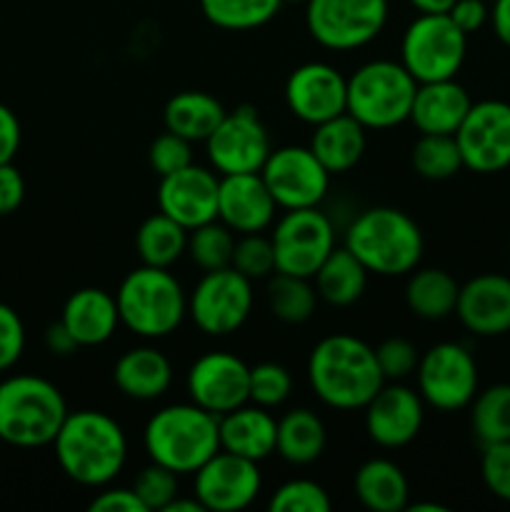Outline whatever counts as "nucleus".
<instances>
[{
    "mask_svg": "<svg viewBox=\"0 0 510 512\" xmlns=\"http://www.w3.org/2000/svg\"><path fill=\"white\" fill-rule=\"evenodd\" d=\"M308 383L320 403L333 410H363L385 385L375 348L355 335L318 340L308 358Z\"/></svg>",
    "mask_w": 510,
    "mask_h": 512,
    "instance_id": "nucleus-1",
    "label": "nucleus"
},
{
    "mask_svg": "<svg viewBox=\"0 0 510 512\" xmlns=\"http://www.w3.org/2000/svg\"><path fill=\"white\" fill-rule=\"evenodd\" d=\"M55 460L73 483L103 488L113 483L128 460V438L115 418L100 410L68 413L53 440Z\"/></svg>",
    "mask_w": 510,
    "mask_h": 512,
    "instance_id": "nucleus-2",
    "label": "nucleus"
},
{
    "mask_svg": "<svg viewBox=\"0 0 510 512\" xmlns=\"http://www.w3.org/2000/svg\"><path fill=\"white\" fill-rule=\"evenodd\" d=\"M345 248L368 268V273L398 278L418 268L425 240L408 213L378 205L355 215L345 230Z\"/></svg>",
    "mask_w": 510,
    "mask_h": 512,
    "instance_id": "nucleus-3",
    "label": "nucleus"
},
{
    "mask_svg": "<svg viewBox=\"0 0 510 512\" xmlns=\"http://www.w3.org/2000/svg\"><path fill=\"white\" fill-rule=\"evenodd\" d=\"M143 445L153 463L178 475L195 473L220 450L218 415L195 403L165 405L145 423Z\"/></svg>",
    "mask_w": 510,
    "mask_h": 512,
    "instance_id": "nucleus-4",
    "label": "nucleus"
},
{
    "mask_svg": "<svg viewBox=\"0 0 510 512\" xmlns=\"http://www.w3.org/2000/svg\"><path fill=\"white\" fill-rule=\"evenodd\" d=\"M120 325L138 338L158 340L183 325L188 315V295L170 268L140 265L130 270L115 293Z\"/></svg>",
    "mask_w": 510,
    "mask_h": 512,
    "instance_id": "nucleus-5",
    "label": "nucleus"
},
{
    "mask_svg": "<svg viewBox=\"0 0 510 512\" xmlns=\"http://www.w3.org/2000/svg\"><path fill=\"white\" fill-rule=\"evenodd\" d=\"M68 413L63 393L50 380L38 375H13L0 383V438L5 445H53Z\"/></svg>",
    "mask_w": 510,
    "mask_h": 512,
    "instance_id": "nucleus-6",
    "label": "nucleus"
},
{
    "mask_svg": "<svg viewBox=\"0 0 510 512\" xmlns=\"http://www.w3.org/2000/svg\"><path fill=\"white\" fill-rule=\"evenodd\" d=\"M418 80L395 60H370L348 78V113L365 130H388L410 118Z\"/></svg>",
    "mask_w": 510,
    "mask_h": 512,
    "instance_id": "nucleus-7",
    "label": "nucleus"
},
{
    "mask_svg": "<svg viewBox=\"0 0 510 512\" xmlns=\"http://www.w3.org/2000/svg\"><path fill=\"white\" fill-rule=\"evenodd\" d=\"M468 53V35L448 13H420L410 20L400 40V63L418 83L458 75Z\"/></svg>",
    "mask_w": 510,
    "mask_h": 512,
    "instance_id": "nucleus-8",
    "label": "nucleus"
},
{
    "mask_svg": "<svg viewBox=\"0 0 510 512\" xmlns=\"http://www.w3.org/2000/svg\"><path fill=\"white\" fill-rule=\"evenodd\" d=\"M388 23V0H305L310 38L335 53L373 43Z\"/></svg>",
    "mask_w": 510,
    "mask_h": 512,
    "instance_id": "nucleus-9",
    "label": "nucleus"
},
{
    "mask_svg": "<svg viewBox=\"0 0 510 512\" xmlns=\"http://www.w3.org/2000/svg\"><path fill=\"white\" fill-rule=\"evenodd\" d=\"M253 310V280L230 265L210 270L188 295V315L200 333L223 338L245 325Z\"/></svg>",
    "mask_w": 510,
    "mask_h": 512,
    "instance_id": "nucleus-10",
    "label": "nucleus"
},
{
    "mask_svg": "<svg viewBox=\"0 0 510 512\" xmlns=\"http://www.w3.org/2000/svg\"><path fill=\"white\" fill-rule=\"evenodd\" d=\"M415 375L420 398L443 413L468 408L478 393V363L460 343H438L425 350Z\"/></svg>",
    "mask_w": 510,
    "mask_h": 512,
    "instance_id": "nucleus-11",
    "label": "nucleus"
},
{
    "mask_svg": "<svg viewBox=\"0 0 510 512\" xmlns=\"http://www.w3.org/2000/svg\"><path fill=\"white\" fill-rule=\"evenodd\" d=\"M270 240L278 273L313 280L323 260L333 253L335 228L318 208L285 210L283 218L275 223Z\"/></svg>",
    "mask_w": 510,
    "mask_h": 512,
    "instance_id": "nucleus-12",
    "label": "nucleus"
},
{
    "mask_svg": "<svg viewBox=\"0 0 510 512\" xmlns=\"http://www.w3.org/2000/svg\"><path fill=\"white\" fill-rule=\"evenodd\" d=\"M260 178L283 210L318 208L330 188L328 168L315 158L310 145H285L270 150L268 160L260 168Z\"/></svg>",
    "mask_w": 510,
    "mask_h": 512,
    "instance_id": "nucleus-13",
    "label": "nucleus"
},
{
    "mask_svg": "<svg viewBox=\"0 0 510 512\" xmlns=\"http://www.w3.org/2000/svg\"><path fill=\"white\" fill-rule=\"evenodd\" d=\"M270 150L268 128L253 105H240L225 113L223 123L205 140L210 168L218 175L260 173Z\"/></svg>",
    "mask_w": 510,
    "mask_h": 512,
    "instance_id": "nucleus-14",
    "label": "nucleus"
},
{
    "mask_svg": "<svg viewBox=\"0 0 510 512\" xmlns=\"http://www.w3.org/2000/svg\"><path fill=\"white\" fill-rule=\"evenodd\" d=\"M463 168L473 173H500L510 168V103L480 100L455 130Z\"/></svg>",
    "mask_w": 510,
    "mask_h": 512,
    "instance_id": "nucleus-15",
    "label": "nucleus"
},
{
    "mask_svg": "<svg viewBox=\"0 0 510 512\" xmlns=\"http://www.w3.org/2000/svg\"><path fill=\"white\" fill-rule=\"evenodd\" d=\"M193 475V495L205 510L213 512H238L250 508L263 488L258 463L225 453V450H218Z\"/></svg>",
    "mask_w": 510,
    "mask_h": 512,
    "instance_id": "nucleus-16",
    "label": "nucleus"
},
{
    "mask_svg": "<svg viewBox=\"0 0 510 512\" xmlns=\"http://www.w3.org/2000/svg\"><path fill=\"white\" fill-rule=\"evenodd\" d=\"M185 385L190 403L220 418L250 403V365L233 353L210 350L190 365Z\"/></svg>",
    "mask_w": 510,
    "mask_h": 512,
    "instance_id": "nucleus-17",
    "label": "nucleus"
},
{
    "mask_svg": "<svg viewBox=\"0 0 510 512\" xmlns=\"http://www.w3.org/2000/svg\"><path fill=\"white\" fill-rule=\"evenodd\" d=\"M285 105L298 120L320 125L348 113V78L330 63H303L285 80Z\"/></svg>",
    "mask_w": 510,
    "mask_h": 512,
    "instance_id": "nucleus-18",
    "label": "nucleus"
},
{
    "mask_svg": "<svg viewBox=\"0 0 510 512\" xmlns=\"http://www.w3.org/2000/svg\"><path fill=\"white\" fill-rule=\"evenodd\" d=\"M365 433L385 450L405 448L418 438L425 420V400L408 385L385 383L365 405Z\"/></svg>",
    "mask_w": 510,
    "mask_h": 512,
    "instance_id": "nucleus-19",
    "label": "nucleus"
},
{
    "mask_svg": "<svg viewBox=\"0 0 510 512\" xmlns=\"http://www.w3.org/2000/svg\"><path fill=\"white\" fill-rule=\"evenodd\" d=\"M218 188L220 178L215 170L193 163L160 178L158 208L190 233L210 220H218Z\"/></svg>",
    "mask_w": 510,
    "mask_h": 512,
    "instance_id": "nucleus-20",
    "label": "nucleus"
},
{
    "mask_svg": "<svg viewBox=\"0 0 510 512\" xmlns=\"http://www.w3.org/2000/svg\"><path fill=\"white\" fill-rule=\"evenodd\" d=\"M278 203L260 173L220 175L218 220L233 233H263L273 225Z\"/></svg>",
    "mask_w": 510,
    "mask_h": 512,
    "instance_id": "nucleus-21",
    "label": "nucleus"
},
{
    "mask_svg": "<svg viewBox=\"0 0 510 512\" xmlns=\"http://www.w3.org/2000/svg\"><path fill=\"white\" fill-rule=\"evenodd\" d=\"M460 325L478 338H498L510 333V278L483 273L460 285L455 305Z\"/></svg>",
    "mask_w": 510,
    "mask_h": 512,
    "instance_id": "nucleus-22",
    "label": "nucleus"
},
{
    "mask_svg": "<svg viewBox=\"0 0 510 512\" xmlns=\"http://www.w3.org/2000/svg\"><path fill=\"white\" fill-rule=\"evenodd\" d=\"M470 105L468 90L455 78L418 83L408 120L420 135H455Z\"/></svg>",
    "mask_w": 510,
    "mask_h": 512,
    "instance_id": "nucleus-23",
    "label": "nucleus"
},
{
    "mask_svg": "<svg viewBox=\"0 0 510 512\" xmlns=\"http://www.w3.org/2000/svg\"><path fill=\"white\" fill-rule=\"evenodd\" d=\"M60 320L80 348H95L108 343L118 330V303L103 288H80L65 300Z\"/></svg>",
    "mask_w": 510,
    "mask_h": 512,
    "instance_id": "nucleus-24",
    "label": "nucleus"
},
{
    "mask_svg": "<svg viewBox=\"0 0 510 512\" xmlns=\"http://www.w3.org/2000/svg\"><path fill=\"white\" fill-rule=\"evenodd\" d=\"M220 450L240 455L260 463L275 453L278 438V420L268 413V408L245 403L240 408L218 418Z\"/></svg>",
    "mask_w": 510,
    "mask_h": 512,
    "instance_id": "nucleus-25",
    "label": "nucleus"
},
{
    "mask_svg": "<svg viewBox=\"0 0 510 512\" xmlns=\"http://www.w3.org/2000/svg\"><path fill=\"white\" fill-rule=\"evenodd\" d=\"M113 383L125 398L148 403L168 393L173 383V365L163 350L153 345H140V348L125 350L115 360Z\"/></svg>",
    "mask_w": 510,
    "mask_h": 512,
    "instance_id": "nucleus-26",
    "label": "nucleus"
},
{
    "mask_svg": "<svg viewBox=\"0 0 510 512\" xmlns=\"http://www.w3.org/2000/svg\"><path fill=\"white\" fill-rule=\"evenodd\" d=\"M365 145H368L365 128L350 113L335 115L315 125V133L310 138V150L328 168L330 175L353 170L363 160Z\"/></svg>",
    "mask_w": 510,
    "mask_h": 512,
    "instance_id": "nucleus-27",
    "label": "nucleus"
},
{
    "mask_svg": "<svg viewBox=\"0 0 510 512\" xmlns=\"http://www.w3.org/2000/svg\"><path fill=\"white\" fill-rule=\"evenodd\" d=\"M353 490L360 505L373 512H400L410 505L408 478L388 458H373L360 465Z\"/></svg>",
    "mask_w": 510,
    "mask_h": 512,
    "instance_id": "nucleus-28",
    "label": "nucleus"
},
{
    "mask_svg": "<svg viewBox=\"0 0 510 512\" xmlns=\"http://www.w3.org/2000/svg\"><path fill=\"white\" fill-rule=\"evenodd\" d=\"M225 113L228 110L215 95L205 93V90H183L165 103L163 120L165 130L170 133L180 135L190 143H205L223 123Z\"/></svg>",
    "mask_w": 510,
    "mask_h": 512,
    "instance_id": "nucleus-29",
    "label": "nucleus"
},
{
    "mask_svg": "<svg viewBox=\"0 0 510 512\" xmlns=\"http://www.w3.org/2000/svg\"><path fill=\"white\" fill-rule=\"evenodd\" d=\"M460 283L443 268H415L405 285V305L420 320H445L455 313Z\"/></svg>",
    "mask_w": 510,
    "mask_h": 512,
    "instance_id": "nucleus-30",
    "label": "nucleus"
},
{
    "mask_svg": "<svg viewBox=\"0 0 510 512\" xmlns=\"http://www.w3.org/2000/svg\"><path fill=\"white\" fill-rule=\"evenodd\" d=\"M368 268L348 248H333L313 275L318 298L333 308H348L363 298L368 288Z\"/></svg>",
    "mask_w": 510,
    "mask_h": 512,
    "instance_id": "nucleus-31",
    "label": "nucleus"
},
{
    "mask_svg": "<svg viewBox=\"0 0 510 512\" xmlns=\"http://www.w3.org/2000/svg\"><path fill=\"white\" fill-rule=\"evenodd\" d=\"M328 433L325 425L313 410L295 408L288 410L278 420V438H275V453L290 465H310L323 455Z\"/></svg>",
    "mask_w": 510,
    "mask_h": 512,
    "instance_id": "nucleus-32",
    "label": "nucleus"
},
{
    "mask_svg": "<svg viewBox=\"0 0 510 512\" xmlns=\"http://www.w3.org/2000/svg\"><path fill=\"white\" fill-rule=\"evenodd\" d=\"M135 250L143 265L170 268L188 250V230L165 213H155L140 223L135 233Z\"/></svg>",
    "mask_w": 510,
    "mask_h": 512,
    "instance_id": "nucleus-33",
    "label": "nucleus"
},
{
    "mask_svg": "<svg viewBox=\"0 0 510 512\" xmlns=\"http://www.w3.org/2000/svg\"><path fill=\"white\" fill-rule=\"evenodd\" d=\"M318 290L310 285V278L278 273L268 278V308L280 323L300 325L313 318L318 308Z\"/></svg>",
    "mask_w": 510,
    "mask_h": 512,
    "instance_id": "nucleus-34",
    "label": "nucleus"
},
{
    "mask_svg": "<svg viewBox=\"0 0 510 512\" xmlns=\"http://www.w3.org/2000/svg\"><path fill=\"white\" fill-rule=\"evenodd\" d=\"M470 428L480 445L510 440V383L478 390L470 403Z\"/></svg>",
    "mask_w": 510,
    "mask_h": 512,
    "instance_id": "nucleus-35",
    "label": "nucleus"
},
{
    "mask_svg": "<svg viewBox=\"0 0 510 512\" xmlns=\"http://www.w3.org/2000/svg\"><path fill=\"white\" fill-rule=\"evenodd\" d=\"M283 0H200L205 20L220 30H255L280 13Z\"/></svg>",
    "mask_w": 510,
    "mask_h": 512,
    "instance_id": "nucleus-36",
    "label": "nucleus"
},
{
    "mask_svg": "<svg viewBox=\"0 0 510 512\" xmlns=\"http://www.w3.org/2000/svg\"><path fill=\"white\" fill-rule=\"evenodd\" d=\"M413 170L425 180H448L463 168L455 135H420L410 150Z\"/></svg>",
    "mask_w": 510,
    "mask_h": 512,
    "instance_id": "nucleus-37",
    "label": "nucleus"
},
{
    "mask_svg": "<svg viewBox=\"0 0 510 512\" xmlns=\"http://www.w3.org/2000/svg\"><path fill=\"white\" fill-rule=\"evenodd\" d=\"M233 250H235V235L220 220H210V223L193 228L188 233V250L195 265H198L203 273L210 270L230 268L233 263Z\"/></svg>",
    "mask_w": 510,
    "mask_h": 512,
    "instance_id": "nucleus-38",
    "label": "nucleus"
},
{
    "mask_svg": "<svg viewBox=\"0 0 510 512\" xmlns=\"http://www.w3.org/2000/svg\"><path fill=\"white\" fill-rule=\"evenodd\" d=\"M333 508L330 495L315 480H288L270 495L268 510L273 512H328Z\"/></svg>",
    "mask_w": 510,
    "mask_h": 512,
    "instance_id": "nucleus-39",
    "label": "nucleus"
},
{
    "mask_svg": "<svg viewBox=\"0 0 510 512\" xmlns=\"http://www.w3.org/2000/svg\"><path fill=\"white\" fill-rule=\"evenodd\" d=\"M293 393V375L278 363H258L250 368V403L260 408H278Z\"/></svg>",
    "mask_w": 510,
    "mask_h": 512,
    "instance_id": "nucleus-40",
    "label": "nucleus"
},
{
    "mask_svg": "<svg viewBox=\"0 0 510 512\" xmlns=\"http://www.w3.org/2000/svg\"><path fill=\"white\" fill-rule=\"evenodd\" d=\"M133 490L148 512L165 510L180 495L178 473H173V470H168L165 465H158L150 460V465H145V468L135 475Z\"/></svg>",
    "mask_w": 510,
    "mask_h": 512,
    "instance_id": "nucleus-41",
    "label": "nucleus"
},
{
    "mask_svg": "<svg viewBox=\"0 0 510 512\" xmlns=\"http://www.w3.org/2000/svg\"><path fill=\"white\" fill-rule=\"evenodd\" d=\"M233 265L238 273H243L248 280H263L275 273V250L273 240L260 233L240 235L235 240Z\"/></svg>",
    "mask_w": 510,
    "mask_h": 512,
    "instance_id": "nucleus-42",
    "label": "nucleus"
},
{
    "mask_svg": "<svg viewBox=\"0 0 510 512\" xmlns=\"http://www.w3.org/2000/svg\"><path fill=\"white\" fill-rule=\"evenodd\" d=\"M148 160L153 173L165 178V175L178 173V170L193 165V143L180 138V135L170 133V130H165V133H160L158 138L150 143Z\"/></svg>",
    "mask_w": 510,
    "mask_h": 512,
    "instance_id": "nucleus-43",
    "label": "nucleus"
},
{
    "mask_svg": "<svg viewBox=\"0 0 510 512\" xmlns=\"http://www.w3.org/2000/svg\"><path fill=\"white\" fill-rule=\"evenodd\" d=\"M375 358H378L380 373H383L385 383H398V380L415 373L420 353L410 340L388 338L375 348Z\"/></svg>",
    "mask_w": 510,
    "mask_h": 512,
    "instance_id": "nucleus-44",
    "label": "nucleus"
},
{
    "mask_svg": "<svg viewBox=\"0 0 510 512\" xmlns=\"http://www.w3.org/2000/svg\"><path fill=\"white\" fill-rule=\"evenodd\" d=\"M480 475L490 493L503 503H510V440L483 445Z\"/></svg>",
    "mask_w": 510,
    "mask_h": 512,
    "instance_id": "nucleus-45",
    "label": "nucleus"
},
{
    "mask_svg": "<svg viewBox=\"0 0 510 512\" xmlns=\"http://www.w3.org/2000/svg\"><path fill=\"white\" fill-rule=\"evenodd\" d=\"M25 350V325L10 305L0 303V373L10 370Z\"/></svg>",
    "mask_w": 510,
    "mask_h": 512,
    "instance_id": "nucleus-46",
    "label": "nucleus"
},
{
    "mask_svg": "<svg viewBox=\"0 0 510 512\" xmlns=\"http://www.w3.org/2000/svg\"><path fill=\"white\" fill-rule=\"evenodd\" d=\"M25 180L13 163L0 165V215H10L23 205Z\"/></svg>",
    "mask_w": 510,
    "mask_h": 512,
    "instance_id": "nucleus-47",
    "label": "nucleus"
},
{
    "mask_svg": "<svg viewBox=\"0 0 510 512\" xmlns=\"http://www.w3.org/2000/svg\"><path fill=\"white\" fill-rule=\"evenodd\" d=\"M448 15L465 35H470L488 23L490 8L483 3V0H455L453 8L448 10Z\"/></svg>",
    "mask_w": 510,
    "mask_h": 512,
    "instance_id": "nucleus-48",
    "label": "nucleus"
},
{
    "mask_svg": "<svg viewBox=\"0 0 510 512\" xmlns=\"http://www.w3.org/2000/svg\"><path fill=\"white\" fill-rule=\"evenodd\" d=\"M93 512H148L133 488H110L90 500Z\"/></svg>",
    "mask_w": 510,
    "mask_h": 512,
    "instance_id": "nucleus-49",
    "label": "nucleus"
},
{
    "mask_svg": "<svg viewBox=\"0 0 510 512\" xmlns=\"http://www.w3.org/2000/svg\"><path fill=\"white\" fill-rule=\"evenodd\" d=\"M20 138H23V130H20L18 115L8 105L0 103V165L13 163L20 150Z\"/></svg>",
    "mask_w": 510,
    "mask_h": 512,
    "instance_id": "nucleus-50",
    "label": "nucleus"
},
{
    "mask_svg": "<svg viewBox=\"0 0 510 512\" xmlns=\"http://www.w3.org/2000/svg\"><path fill=\"white\" fill-rule=\"evenodd\" d=\"M45 345H48L50 353L60 355V358H65V355H73L75 350L80 348V345L75 343L73 335H70V330L63 325V320L48 325V330H45Z\"/></svg>",
    "mask_w": 510,
    "mask_h": 512,
    "instance_id": "nucleus-51",
    "label": "nucleus"
},
{
    "mask_svg": "<svg viewBox=\"0 0 510 512\" xmlns=\"http://www.w3.org/2000/svg\"><path fill=\"white\" fill-rule=\"evenodd\" d=\"M490 23H493L495 38L510 48V0H495L490 8Z\"/></svg>",
    "mask_w": 510,
    "mask_h": 512,
    "instance_id": "nucleus-52",
    "label": "nucleus"
},
{
    "mask_svg": "<svg viewBox=\"0 0 510 512\" xmlns=\"http://www.w3.org/2000/svg\"><path fill=\"white\" fill-rule=\"evenodd\" d=\"M418 13H448L455 0H408Z\"/></svg>",
    "mask_w": 510,
    "mask_h": 512,
    "instance_id": "nucleus-53",
    "label": "nucleus"
},
{
    "mask_svg": "<svg viewBox=\"0 0 510 512\" xmlns=\"http://www.w3.org/2000/svg\"><path fill=\"white\" fill-rule=\"evenodd\" d=\"M203 510L205 508L198 503V498H195V495L193 498H180L178 495V498H175L163 512H203Z\"/></svg>",
    "mask_w": 510,
    "mask_h": 512,
    "instance_id": "nucleus-54",
    "label": "nucleus"
},
{
    "mask_svg": "<svg viewBox=\"0 0 510 512\" xmlns=\"http://www.w3.org/2000/svg\"><path fill=\"white\" fill-rule=\"evenodd\" d=\"M405 510H410V512H448L445 505H438V503H413V505H408Z\"/></svg>",
    "mask_w": 510,
    "mask_h": 512,
    "instance_id": "nucleus-55",
    "label": "nucleus"
},
{
    "mask_svg": "<svg viewBox=\"0 0 510 512\" xmlns=\"http://www.w3.org/2000/svg\"><path fill=\"white\" fill-rule=\"evenodd\" d=\"M283 3H305V0H283Z\"/></svg>",
    "mask_w": 510,
    "mask_h": 512,
    "instance_id": "nucleus-56",
    "label": "nucleus"
},
{
    "mask_svg": "<svg viewBox=\"0 0 510 512\" xmlns=\"http://www.w3.org/2000/svg\"><path fill=\"white\" fill-rule=\"evenodd\" d=\"M3 445H5V443H3V438H0V450H3Z\"/></svg>",
    "mask_w": 510,
    "mask_h": 512,
    "instance_id": "nucleus-57",
    "label": "nucleus"
},
{
    "mask_svg": "<svg viewBox=\"0 0 510 512\" xmlns=\"http://www.w3.org/2000/svg\"><path fill=\"white\" fill-rule=\"evenodd\" d=\"M508 248H510V243H508Z\"/></svg>",
    "mask_w": 510,
    "mask_h": 512,
    "instance_id": "nucleus-58",
    "label": "nucleus"
}]
</instances>
